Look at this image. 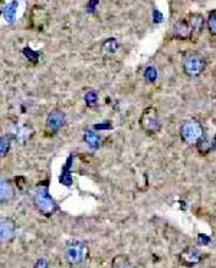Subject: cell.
Returning <instances> with one entry per match:
<instances>
[{
    "label": "cell",
    "instance_id": "6da1fadb",
    "mask_svg": "<svg viewBox=\"0 0 216 268\" xmlns=\"http://www.w3.org/2000/svg\"><path fill=\"white\" fill-rule=\"evenodd\" d=\"M34 203L36 209L41 212L43 216L49 218L58 211V203L50 196L48 185H39L34 192Z\"/></svg>",
    "mask_w": 216,
    "mask_h": 268
},
{
    "label": "cell",
    "instance_id": "7a4b0ae2",
    "mask_svg": "<svg viewBox=\"0 0 216 268\" xmlns=\"http://www.w3.org/2000/svg\"><path fill=\"white\" fill-rule=\"evenodd\" d=\"M180 137L189 146H198L202 138L205 137V130L198 120H186L180 126Z\"/></svg>",
    "mask_w": 216,
    "mask_h": 268
},
{
    "label": "cell",
    "instance_id": "3957f363",
    "mask_svg": "<svg viewBox=\"0 0 216 268\" xmlns=\"http://www.w3.org/2000/svg\"><path fill=\"white\" fill-rule=\"evenodd\" d=\"M88 254H90L88 245L85 242H81V241H71V242H68L65 250H64L65 261L71 265H78V264L84 262L88 258Z\"/></svg>",
    "mask_w": 216,
    "mask_h": 268
},
{
    "label": "cell",
    "instance_id": "277c9868",
    "mask_svg": "<svg viewBox=\"0 0 216 268\" xmlns=\"http://www.w3.org/2000/svg\"><path fill=\"white\" fill-rule=\"evenodd\" d=\"M205 68H206V59L196 52L187 54L183 59V72L191 78H196L202 75Z\"/></svg>",
    "mask_w": 216,
    "mask_h": 268
},
{
    "label": "cell",
    "instance_id": "5b68a950",
    "mask_svg": "<svg viewBox=\"0 0 216 268\" xmlns=\"http://www.w3.org/2000/svg\"><path fill=\"white\" fill-rule=\"evenodd\" d=\"M140 124H142V129L149 134H154L160 130V118H158L157 110L154 107H149L144 110V113L142 114V118H140Z\"/></svg>",
    "mask_w": 216,
    "mask_h": 268
},
{
    "label": "cell",
    "instance_id": "8992f818",
    "mask_svg": "<svg viewBox=\"0 0 216 268\" xmlns=\"http://www.w3.org/2000/svg\"><path fill=\"white\" fill-rule=\"evenodd\" d=\"M203 258H205V255H203L199 250L193 248V247H187V248H184V250L179 254V261L182 262L183 265H186V267L198 265L199 262H202Z\"/></svg>",
    "mask_w": 216,
    "mask_h": 268
},
{
    "label": "cell",
    "instance_id": "52a82bcc",
    "mask_svg": "<svg viewBox=\"0 0 216 268\" xmlns=\"http://www.w3.org/2000/svg\"><path fill=\"white\" fill-rule=\"evenodd\" d=\"M16 235V222L12 218H2L0 221V241L2 244L10 242Z\"/></svg>",
    "mask_w": 216,
    "mask_h": 268
},
{
    "label": "cell",
    "instance_id": "ba28073f",
    "mask_svg": "<svg viewBox=\"0 0 216 268\" xmlns=\"http://www.w3.org/2000/svg\"><path fill=\"white\" fill-rule=\"evenodd\" d=\"M65 126V114L59 110H55L49 113V115L46 117V129L50 133H57L62 127Z\"/></svg>",
    "mask_w": 216,
    "mask_h": 268
},
{
    "label": "cell",
    "instance_id": "9c48e42d",
    "mask_svg": "<svg viewBox=\"0 0 216 268\" xmlns=\"http://www.w3.org/2000/svg\"><path fill=\"white\" fill-rule=\"evenodd\" d=\"M192 31L191 25L187 20H179L173 25V35L177 39H189L192 36Z\"/></svg>",
    "mask_w": 216,
    "mask_h": 268
},
{
    "label": "cell",
    "instance_id": "30bf717a",
    "mask_svg": "<svg viewBox=\"0 0 216 268\" xmlns=\"http://www.w3.org/2000/svg\"><path fill=\"white\" fill-rule=\"evenodd\" d=\"M15 196V187L12 185V182L9 179H2L0 182V202L6 203L12 201Z\"/></svg>",
    "mask_w": 216,
    "mask_h": 268
},
{
    "label": "cell",
    "instance_id": "8fae6325",
    "mask_svg": "<svg viewBox=\"0 0 216 268\" xmlns=\"http://www.w3.org/2000/svg\"><path fill=\"white\" fill-rule=\"evenodd\" d=\"M17 8H19V3L16 0H12L6 3L3 9H2V16L5 19L6 23H13L16 20V15H17Z\"/></svg>",
    "mask_w": 216,
    "mask_h": 268
},
{
    "label": "cell",
    "instance_id": "7c38bea8",
    "mask_svg": "<svg viewBox=\"0 0 216 268\" xmlns=\"http://www.w3.org/2000/svg\"><path fill=\"white\" fill-rule=\"evenodd\" d=\"M186 20L189 22L193 32L200 33L203 31V28H205V17L202 16L200 13H191Z\"/></svg>",
    "mask_w": 216,
    "mask_h": 268
},
{
    "label": "cell",
    "instance_id": "4fadbf2b",
    "mask_svg": "<svg viewBox=\"0 0 216 268\" xmlns=\"http://www.w3.org/2000/svg\"><path fill=\"white\" fill-rule=\"evenodd\" d=\"M84 141L87 143V146H90L92 150H97L101 146V137L98 133H95L94 130H87L84 133Z\"/></svg>",
    "mask_w": 216,
    "mask_h": 268
},
{
    "label": "cell",
    "instance_id": "5bb4252c",
    "mask_svg": "<svg viewBox=\"0 0 216 268\" xmlns=\"http://www.w3.org/2000/svg\"><path fill=\"white\" fill-rule=\"evenodd\" d=\"M111 268H133L130 258L124 255V254H120L114 257V260L111 262Z\"/></svg>",
    "mask_w": 216,
    "mask_h": 268
},
{
    "label": "cell",
    "instance_id": "9a60e30c",
    "mask_svg": "<svg viewBox=\"0 0 216 268\" xmlns=\"http://www.w3.org/2000/svg\"><path fill=\"white\" fill-rule=\"evenodd\" d=\"M213 147H215V143L206 137H203L199 143H198V150H199L200 155H208Z\"/></svg>",
    "mask_w": 216,
    "mask_h": 268
},
{
    "label": "cell",
    "instance_id": "2e32d148",
    "mask_svg": "<svg viewBox=\"0 0 216 268\" xmlns=\"http://www.w3.org/2000/svg\"><path fill=\"white\" fill-rule=\"evenodd\" d=\"M118 49V42L114 38H111V39H107V41L102 43V52L105 54V55H113V54H116V51Z\"/></svg>",
    "mask_w": 216,
    "mask_h": 268
},
{
    "label": "cell",
    "instance_id": "e0dca14e",
    "mask_svg": "<svg viewBox=\"0 0 216 268\" xmlns=\"http://www.w3.org/2000/svg\"><path fill=\"white\" fill-rule=\"evenodd\" d=\"M158 77V72H157V68L153 65H149L146 69H144V80L147 82H150V84H153V82H156V80H157Z\"/></svg>",
    "mask_w": 216,
    "mask_h": 268
},
{
    "label": "cell",
    "instance_id": "ac0fdd59",
    "mask_svg": "<svg viewBox=\"0 0 216 268\" xmlns=\"http://www.w3.org/2000/svg\"><path fill=\"white\" fill-rule=\"evenodd\" d=\"M23 55H25L26 59H28L31 64H34V65H36V64H38V61H39V57H41V54H39V52H35L34 49H31V48L23 49Z\"/></svg>",
    "mask_w": 216,
    "mask_h": 268
},
{
    "label": "cell",
    "instance_id": "d6986e66",
    "mask_svg": "<svg viewBox=\"0 0 216 268\" xmlns=\"http://www.w3.org/2000/svg\"><path fill=\"white\" fill-rule=\"evenodd\" d=\"M84 100H85V104L88 107H95L98 104V95H97V92L92 91V89L87 91V94H85Z\"/></svg>",
    "mask_w": 216,
    "mask_h": 268
},
{
    "label": "cell",
    "instance_id": "ffe728a7",
    "mask_svg": "<svg viewBox=\"0 0 216 268\" xmlns=\"http://www.w3.org/2000/svg\"><path fill=\"white\" fill-rule=\"evenodd\" d=\"M10 150V137L9 136H2L0 137V156L6 157Z\"/></svg>",
    "mask_w": 216,
    "mask_h": 268
},
{
    "label": "cell",
    "instance_id": "44dd1931",
    "mask_svg": "<svg viewBox=\"0 0 216 268\" xmlns=\"http://www.w3.org/2000/svg\"><path fill=\"white\" fill-rule=\"evenodd\" d=\"M206 25H208V29H209V32H210V35L216 36V10H213V12H210V13H209L208 22H206Z\"/></svg>",
    "mask_w": 216,
    "mask_h": 268
},
{
    "label": "cell",
    "instance_id": "7402d4cb",
    "mask_svg": "<svg viewBox=\"0 0 216 268\" xmlns=\"http://www.w3.org/2000/svg\"><path fill=\"white\" fill-rule=\"evenodd\" d=\"M209 242H210V238H209L208 235H205V234H199L198 235V244L199 245H208Z\"/></svg>",
    "mask_w": 216,
    "mask_h": 268
},
{
    "label": "cell",
    "instance_id": "603a6c76",
    "mask_svg": "<svg viewBox=\"0 0 216 268\" xmlns=\"http://www.w3.org/2000/svg\"><path fill=\"white\" fill-rule=\"evenodd\" d=\"M49 267V264H48V261L45 260V258H39V260L35 262L34 268H48Z\"/></svg>",
    "mask_w": 216,
    "mask_h": 268
},
{
    "label": "cell",
    "instance_id": "cb8c5ba5",
    "mask_svg": "<svg viewBox=\"0 0 216 268\" xmlns=\"http://www.w3.org/2000/svg\"><path fill=\"white\" fill-rule=\"evenodd\" d=\"M153 17H154V19H153L154 23H160V22L163 20V15H161L158 10H154V12H153Z\"/></svg>",
    "mask_w": 216,
    "mask_h": 268
},
{
    "label": "cell",
    "instance_id": "d4e9b609",
    "mask_svg": "<svg viewBox=\"0 0 216 268\" xmlns=\"http://www.w3.org/2000/svg\"><path fill=\"white\" fill-rule=\"evenodd\" d=\"M95 5H98V0H90V3H88V6H87V10L88 12H94V6Z\"/></svg>",
    "mask_w": 216,
    "mask_h": 268
}]
</instances>
